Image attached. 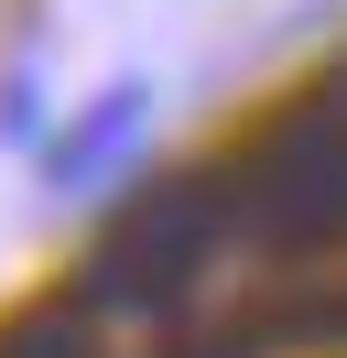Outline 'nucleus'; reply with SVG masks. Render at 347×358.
<instances>
[{
  "label": "nucleus",
  "instance_id": "nucleus-1",
  "mask_svg": "<svg viewBox=\"0 0 347 358\" xmlns=\"http://www.w3.org/2000/svg\"><path fill=\"white\" fill-rule=\"evenodd\" d=\"M141 120H152V87H130V76H120V87H108V98H87V109L65 120V141H55V152H43V174H55L65 196H76V185H98L108 163H120L130 141H141Z\"/></svg>",
  "mask_w": 347,
  "mask_h": 358
}]
</instances>
